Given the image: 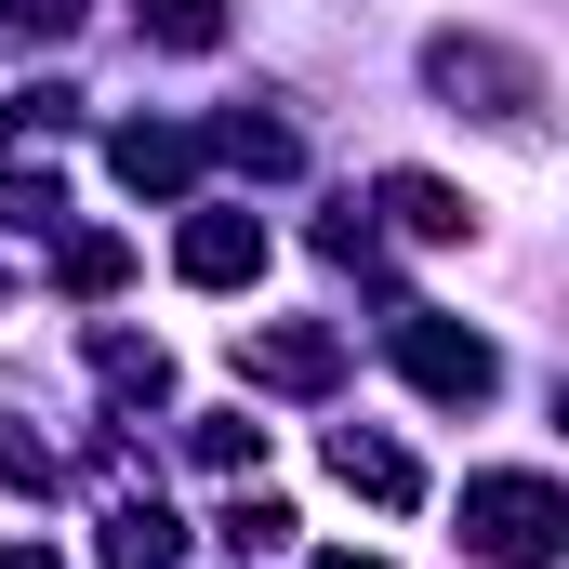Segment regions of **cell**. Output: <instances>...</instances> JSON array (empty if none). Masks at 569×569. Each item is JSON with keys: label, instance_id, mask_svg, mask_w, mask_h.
I'll return each instance as SVG.
<instances>
[{"label": "cell", "instance_id": "4", "mask_svg": "<svg viewBox=\"0 0 569 569\" xmlns=\"http://www.w3.org/2000/svg\"><path fill=\"white\" fill-rule=\"evenodd\" d=\"M226 358H239L252 398H331V385H345V331H331V318H239Z\"/></svg>", "mask_w": 569, "mask_h": 569}, {"label": "cell", "instance_id": "19", "mask_svg": "<svg viewBox=\"0 0 569 569\" xmlns=\"http://www.w3.org/2000/svg\"><path fill=\"white\" fill-rule=\"evenodd\" d=\"M318 252H331V266H371V252H385V226H371L358 199H331V212H318Z\"/></svg>", "mask_w": 569, "mask_h": 569}, {"label": "cell", "instance_id": "3", "mask_svg": "<svg viewBox=\"0 0 569 569\" xmlns=\"http://www.w3.org/2000/svg\"><path fill=\"white\" fill-rule=\"evenodd\" d=\"M385 358L411 371V398H437V411H490L503 398V345L477 318H450V305H398L385 318Z\"/></svg>", "mask_w": 569, "mask_h": 569}, {"label": "cell", "instance_id": "13", "mask_svg": "<svg viewBox=\"0 0 569 569\" xmlns=\"http://www.w3.org/2000/svg\"><path fill=\"white\" fill-rule=\"evenodd\" d=\"M146 53H226L239 40V0H133Z\"/></svg>", "mask_w": 569, "mask_h": 569}, {"label": "cell", "instance_id": "5", "mask_svg": "<svg viewBox=\"0 0 569 569\" xmlns=\"http://www.w3.org/2000/svg\"><path fill=\"white\" fill-rule=\"evenodd\" d=\"M266 212H239V199H186V226H172V279L186 291H252L266 279Z\"/></svg>", "mask_w": 569, "mask_h": 569}, {"label": "cell", "instance_id": "9", "mask_svg": "<svg viewBox=\"0 0 569 569\" xmlns=\"http://www.w3.org/2000/svg\"><path fill=\"white\" fill-rule=\"evenodd\" d=\"M80 358H93V385H107L120 411H159V398H172V345L133 331V318H93V331H80Z\"/></svg>", "mask_w": 569, "mask_h": 569}, {"label": "cell", "instance_id": "7", "mask_svg": "<svg viewBox=\"0 0 569 569\" xmlns=\"http://www.w3.org/2000/svg\"><path fill=\"white\" fill-rule=\"evenodd\" d=\"M199 146H212L226 172H252V186H291V172H305V120H291L279 93H252V107H226V120H199Z\"/></svg>", "mask_w": 569, "mask_h": 569}, {"label": "cell", "instance_id": "20", "mask_svg": "<svg viewBox=\"0 0 569 569\" xmlns=\"http://www.w3.org/2000/svg\"><path fill=\"white\" fill-rule=\"evenodd\" d=\"M0 40H80V0H0Z\"/></svg>", "mask_w": 569, "mask_h": 569}, {"label": "cell", "instance_id": "11", "mask_svg": "<svg viewBox=\"0 0 569 569\" xmlns=\"http://www.w3.org/2000/svg\"><path fill=\"white\" fill-rule=\"evenodd\" d=\"M93 557H107V569H186V530H172V503H159V490H120Z\"/></svg>", "mask_w": 569, "mask_h": 569}, {"label": "cell", "instance_id": "18", "mask_svg": "<svg viewBox=\"0 0 569 569\" xmlns=\"http://www.w3.org/2000/svg\"><path fill=\"white\" fill-rule=\"evenodd\" d=\"M186 450H199L212 477H239V463H266V425H239V411H199V425H186Z\"/></svg>", "mask_w": 569, "mask_h": 569}, {"label": "cell", "instance_id": "15", "mask_svg": "<svg viewBox=\"0 0 569 569\" xmlns=\"http://www.w3.org/2000/svg\"><path fill=\"white\" fill-rule=\"evenodd\" d=\"M67 120H80V93H67V80H13V93H0V133H13V146H53Z\"/></svg>", "mask_w": 569, "mask_h": 569}, {"label": "cell", "instance_id": "14", "mask_svg": "<svg viewBox=\"0 0 569 569\" xmlns=\"http://www.w3.org/2000/svg\"><path fill=\"white\" fill-rule=\"evenodd\" d=\"M53 226H67L53 159H13V172H0V239H53Z\"/></svg>", "mask_w": 569, "mask_h": 569}, {"label": "cell", "instance_id": "17", "mask_svg": "<svg viewBox=\"0 0 569 569\" xmlns=\"http://www.w3.org/2000/svg\"><path fill=\"white\" fill-rule=\"evenodd\" d=\"M291 543V503L279 490H239V503H226V557H279Z\"/></svg>", "mask_w": 569, "mask_h": 569}, {"label": "cell", "instance_id": "21", "mask_svg": "<svg viewBox=\"0 0 569 569\" xmlns=\"http://www.w3.org/2000/svg\"><path fill=\"white\" fill-rule=\"evenodd\" d=\"M0 569H67V557H53V543H0Z\"/></svg>", "mask_w": 569, "mask_h": 569}, {"label": "cell", "instance_id": "2", "mask_svg": "<svg viewBox=\"0 0 569 569\" xmlns=\"http://www.w3.org/2000/svg\"><path fill=\"white\" fill-rule=\"evenodd\" d=\"M569 543V490L543 463H477L463 477V557L477 569H557Z\"/></svg>", "mask_w": 569, "mask_h": 569}, {"label": "cell", "instance_id": "6", "mask_svg": "<svg viewBox=\"0 0 569 569\" xmlns=\"http://www.w3.org/2000/svg\"><path fill=\"white\" fill-rule=\"evenodd\" d=\"M199 159H212L199 120H120V133H107V172H120L133 199H172V212L199 199Z\"/></svg>", "mask_w": 569, "mask_h": 569}, {"label": "cell", "instance_id": "10", "mask_svg": "<svg viewBox=\"0 0 569 569\" xmlns=\"http://www.w3.org/2000/svg\"><path fill=\"white\" fill-rule=\"evenodd\" d=\"M331 477H345L358 503H385V517H411V503H425V463H411L385 425H331Z\"/></svg>", "mask_w": 569, "mask_h": 569}, {"label": "cell", "instance_id": "22", "mask_svg": "<svg viewBox=\"0 0 569 569\" xmlns=\"http://www.w3.org/2000/svg\"><path fill=\"white\" fill-rule=\"evenodd\" d=\"M318 569H385V557H358V543H331V557H318Z\"/></svg>", "mask_w": 569, "mask_h": 569}, {"label": "cell", "instance_id": "1", "mask_svg": "<svg viewBox=\"0 0 569 569\" xmlns=\"http://www.w3.org/2000/svg\"><path fill=\"white\" fill-rule=\"evenodd\" d=\"M425 93L450 107V120H490V133H517V146H543V67L517 53V40H490V27H437L425 40Z\"/></svg>", "mask_w": 569, "mask_h": 569}, {"label": "cell", "instance_id": "16", "mask_svg": "<svg viewBox=\"0 0 569 569\" xmlns=\"http://www.w3.org/2000/svg\"><path fill=\"white\" fill-rule=\"evenodd\" d=\"M0 477H13L27 503H53V490H67V450H53V437H27L13 411H0Z\"/></svg>", "mask_w": 569, "mask_h": 569}, {"label": "cell", "instance_id": "12", "mask_svg": "<svg viewBox=\"0 0 569 569\" xmlns=\"http://www.w3.org/2000/svg\"><path fill=\"white\" fill-rule=\"evenodd\" d=\"M120 279H133V239H107V226H53V291H67V305H107Z\"/></svg>", "mask_w": 569, "mask_h": 569}, {"label": "cell", "instance_id": "8", "mask_svg": "<svg viewBox=\"0 0 569 569\" xmlns=\"http://www.w3.org/2000/svg\"><path fill=\"white\" fill-rule=\"evenodd\" d=\"M371 212H385L411 252H463V239H477V199H463V186H437V172H385V186H371Z\"/></svg>", "mask_w": 569, "mask_h": 569}]
</instances>
